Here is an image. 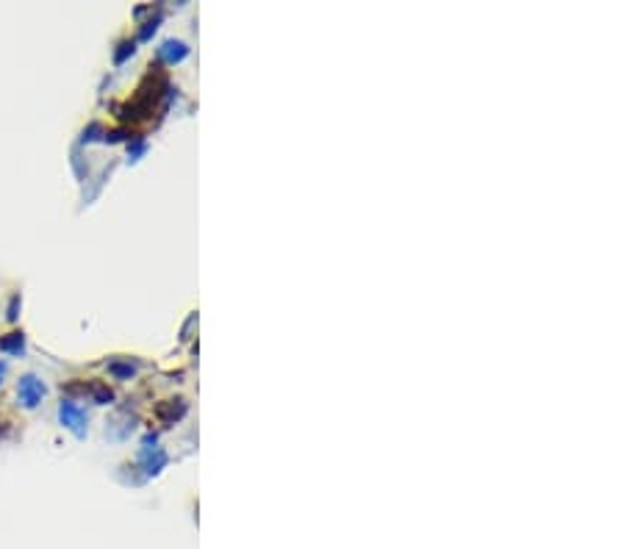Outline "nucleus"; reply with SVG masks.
Wrapping results in <instances>:
<instances>
[{"label": "nucleus", "mask_w": 624, "mask_h": 549, "mask_svg": "<svg viewBox=\"0 0 624 549\" xmlns=\"http://www.w3.org/2000/svg\"><path fill=\"white\" fill-rule=\"evenodd\" d=\"M58 419H61V425L64 428H69L76 436H86V410L84 408H78L76 402H69V399H64L61 405H58Z\"/></svg>", "instance_id": "1"}, {"label": "nucleus", "mask_w": 624, "mask_h": 549, "mask_svg": "<svg viewBox=\"0 0 624 549\" xmlns=\"http://www.w3.org/2000/svg\"><path fill=\"white\" fill-rule=\"evenodd\" d=\"M142 463H145V471L148 474H156L164 463H167V455L159 449V447H153V455L148 452V447H145V452H142Z\"/></svg>", "instance_id": "3"}, {"label": "nucleus", "mask_w": 624, "mask_h": 549, "mask_svg": "<svg viewBox=\"0 0 624 549\" xmlns=\"http://www.w3.org/2000/svg\"><path fill=\"white\" fill-rule=\"evenodd\" d=\"M161 56H167L170 61H178V58L186 56V47H183L181 42H167V45L161 47Z\"/></svg>", "instance_id": "6"}, {"label": "nucleus", "mask_w": 624, "mask_h": 549, "mask_svg": "<svg viewBox=\"0 0 624 549\" xmlns=\"http://www.w3.org/2000/svg\"><path fill=\"white\" fill-rule=\"evenodd\" d=\"M17 397L25 408H36L45 397V383L36 377V375H23L20 383H17Z\"/></svg>", "instance_id": "2"}, {"label": "nucleus", "mask_w": 624, "mask_h": 549, "mask_svg": "<svg viewBox=\"0 0 624 549\" xmlns=\"http://www.w3.org/2000/svg\"><path fill=\"white\" fill-rule=\"evenodd\" d=\"M108 372H111L117 380H128V377H133V372H136V364H130V361H125V364H119V361H111V364H108Z\"/></svg>", "instance_id": "4"}, {"label": "nucleus", "mask_w": 624, "mask_h": 549, "mask_svg": "<svg viewBox=\"0 0 624 549\" xmlns=\"http://www.w3.org/2000/svg\"><path fill=\"white\" fill-rule=\"evenodd\" d=\"M0 350L6 353H23V333H9L0 338Z\"/></svg>", "instance_id": "5"}, {"label": "nucleus", "mask_w": 624, "mask_h": 549, "mask_svg": "<svg viewBox=\"0 0 624 549\" xmlns=\"http://www.w3.org/2000/svg\"><path fill=\"white\" fill-rule=\"evenodd\" d=\"M3 375H6V364H3V361H0V377H3Z\"/></svg>", "instance_id": "7"}]
</instances>
